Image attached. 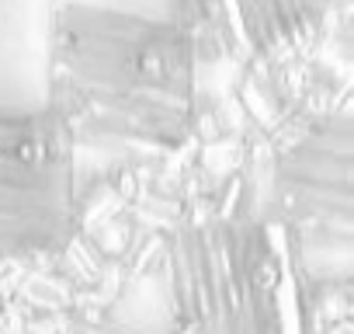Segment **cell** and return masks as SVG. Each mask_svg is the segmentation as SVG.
<instances>
[{"instance_id": "obj_1", "label": "cell", "mask_w": 354, "mask_h": 334, "mask_svg": "<svg viewBox=\"0 0 354 334\" xmlns=\"http://www.w3.org/2000/svg\"><path fill=\"white\" fill-rule=\"evenodd\" d=\"M198 70L177 21L70 0L49 25L46 108L77 146L167 153L195 125Z\"/></svg>"}, {"instance_id": "obj_2", "label": "cell", "mask_w": 354, "mask_h": 334, "mask_svg": "<svg viewBox=\"0 0 354 334\" xmlns=\"http://www.w3.org/2000/svg\"><path fill=\"white\" fill-rule=\"evenodd\" d=\"M160 334H326L323 282L271 209L177 227L163 247Z\"/></svg>"}, {"instance_id": "obj_3", "label": "cell", "mask_w": 354, "mask_h": 334, "mask_svg": "<svg viewBox=\"0 0 354 334\" xmlns=\"http://www.w3.org/2000/svg\"><path fill=\"white\" fill-rule=\"evenodd\" d=\"M80 227L77 143L56 112L0 108V261L66 254Z\"/></svg>"}, {"instance_id": "obj_4", "label": "cell", "mask_w": 354, "mask_h": 334, "mask_svg": "<svg viewBox=\"0 0 354 334\" xmlns=\"http://www.w3.org/2000/svg\"><path fill=\"white\" fill-rule=\"evenodd\" d=\"M195 53L257 80H285L316 63L330 15L323 0H167Z\"/></svg>"}, {"instance_id": "obj_5", "label": "cell", "mask_w": 354, "mask_h": 334, "mask_svg": "<svg viewBox=\"0 0 354 334\" xmlns=\"http://www.w3.org/2000/svg\"><path fill=\"white\" fill-rule=\"evenodd\" d=\"M351 146H354L351 115L333 112L313 122L278 157L271 171L268 209L299 234L309 261L323 247L340 258L351 251V234H354Z\"/></svg>"}, {"instance_id": "obj_6", "label": "cell", "mask_w": 354, "mask_h": 334, "mask_svg": "<svg viewBox=\"0 0 354 334\" xmlns=\"http://www.w3.org/2000/svg\"><path fill=\"white\" fill-rule=\"evenodd\" d=\"M59 334H153V331H142V327H132V324H118V320H73Z\"/></svg>"}]
</instances>
